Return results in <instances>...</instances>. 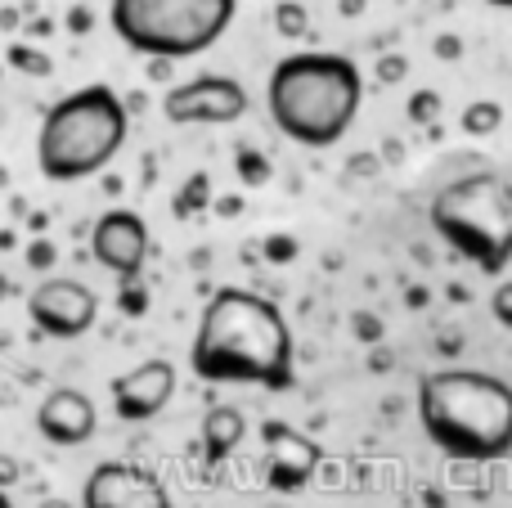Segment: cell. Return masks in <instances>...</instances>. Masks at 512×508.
<instances>
[{
	"instance_id": "6da1fadb",
	"label": "cell",
	"mask_w": 512,
	"mask_h": 508,
	"mask_svg": "<svg viewBox=\"0 0 512 508\" xmlns=\"http://www.w3.org/2000/svg\"><path fill=\"white\" fill-rule=\"evenodd\" d=\"M189 365L216 387L288 392L297 383V347L283 311L252 288H216L194 329Z\"/></svg>"
},
{
	"instance_id": "7a4b0ae2",
	"label": "cell",
	"mask_w": 512,
	"mask_h": 508,
	"mask_svg": "<svg viewBox=\"0 0 512 508\" xmlns=\"http://www.w3.org/2000/svg\"><path fill=\"white\" fill-rule=\"evenodd\" d=\"M418 423L445 459L495 464L512 455V387L481 369H432L418 378Z\"/></svg>"
},
{
	"instance_id": "3957f363",
	"label": "cell",
	"mask_w": 512,
	"mask_h": 508,
	"mask_svg": "<svg viewBox=\"0 0 512 508\" xmlns=\"http://www.w3.org/2000/svg\"><path fill=\"white\" fill-rule=\"evenodd\" d=\"M364 99V77L346 54L301 50L274 63L265 81L270 122L301 149H333L351 131Z\"/></svg>"
},
{
	"instance_id": "277c9868",
	"label": "cell",
	"mask_w": 512,
	"mask_h": 508,
	"mask_svg": "<svg viewBox=\"0 0 512 508\" xmlns=\"http://www.w3.org/2000/svg\"><path fill=\"white\" fill-rule=\"evenodd\" d=\"M126 135H131L126 99L113 86L95 81V86H81L72 95H63L41 117L36 167L54 185H77V180L99 176L122 153Z\"/></svg>"
},
{
	"instance_id": "5b68a950",
	"label": "cell",
	"mask_w": 512,
	"mask_h": 508,
	"mask_svg": "<svg viewBox=\"0 0 512 508\" xmlns=\"http://www.w3.org/2000/svg\"><path fill=\"white\" fill-rule=\"evenodd\" d=\"M432 230L481 275L512 266V185L499 171L459 176L432 198Z\"/></svg>"
},
{
	"instance_id": "8992f818",
	"label": "cell",
	"mask_w": 512,
	"mask_h": 508,
	"mask_svg": "<svg viewBox=\"0 0 512 508\" xmlns=\"http://www.w3.org/2000/svg\"><path fill=\"white\" fill-rule=\"evenodd\" d=\"M239 0H108V27L131 54L180 63L230 32Z\"/></svg>"
},
{
	"instance_id": "52a82bcc",
	"label": "cell",
	"mask_w": 512,
	"mask_h": 508,
	"mask_svg": "<svg viewBox=\"0 0 512 508\" xmlns=\"http://www.w3.org/2000/svg\"><path fill=\"white\" fill-rule=\"evenodd\" d=\"M248 86L221 72H203L162 95V113L176 126H230L248 113Z\"/></svg>"
},
{
	"instance_id": "ba28073f",
	"label": "cell",
	"mask_w": 512,
	"mask_h": 508,
	"mask_svg": "<svg viewBox=\"0 0 512 508\" xmlns=\"http://www.w3.org/2000/svg\"><path fill=\"white\" fill-rule=\"evenodd\" d=\"M27 320L45 333V338H86L99 320V297L90 293L81 279H41V284L27 293Z\"/></svg>"
},
{
	"instance_id": "9c48e42d",
	"label": "cell",
	"mask_w": 512,
	"mask_h": 508,
	"mask_svg": "<svg viewBox=\"0 0 512 508\" xmlns=\"http://www.w3.org/2000/svg\"><path fill=\"white\" fill-rule=\"evenodd\" d=\"M81 508H171V491L158 473L126 459H104L81 486Z\"/></svg>"
},
{
	"instance_id": "30bf717a",
	"label": "cell",
	"mask_w": 512,
	"mask_h": 508,
	"mask_svg": "<svg viewBox=\"0 0 512 508\" xmlns=\"http://www.w3.org/2000/svg\"><path fill=\"white\" fill-rule=\"evenodd\" d=\"M90 257L117 279V284H131L140 279L144 261H149V225L140 212L131 207H113L90 225Z\"/></svg>"
},
{
	"instance_id": "8fae6325",
	"label": "cell",
	"mask_w": 512,
	"mask_h": 508,
	"mask_svg": "<svg viewBox=\"0 0 512 508\" xmlns=\"http://www.w3.org/2000/svg\"><path fill=\"white\" fill-rule=\"evenodd\" d=\"M176 365L171 360H144V365L126 369V374L113 378V387H108V396H113V414L122 423H149L158 419L162 410L171 405V396H176Z\"/></svg>"
},
{
	"instance_id": "7c38bea8",
	"label": "cell",
	"mask_w": 512,
	"mask_h": 508,
	"mask_svg": "<svg viewBox=\"0 0 512 508\" xmlns=\"http://www.w3.org/2000/svg\"><path fill=\"white\" fill-rule=\"evenodd\" d=\"M99 428V410L86 392L77 387H54L41 405H36V432L59 450H77L95 437Z\"/></svg>"
},
{
	"instance_id": "4fadbf2b",
	"label": "cell",
	"mask_w": 512,
	"mask_h": 508,
	"mask_svg": "<svg viewBox=\"0 0 512 508\" xmlns=\"http://www.w3.org/2000/svg\"><path fill=\"white\" fill-rule=\"evenodd\" d=\"M265 446V482L274 491H301L319 468V446L310 437H301L288 423H265L261 428Z\"/></svg>"
},
{
	"instance_id": "5bb4252c",
	"label": "cell",
	"mask_w": 512,
	"mask_h": 508,
	"mask_svg": "<svg viewBox=\"0 0 512 508\" xmlns=\"http://www.w3.org/2000/svg\"><path fill=\"white\" fill-rule=\"evenodd\" d=\"M243 437H248V419H243V410H234V405H212V410H207V419H203L207 464H225V459L243 446Z\"/></svg>"
},
{
	"instance_id": "9a60e30c",
	"label": "cell",
	"mask_w": 512,
	"mask_h": 508,
	"mask_svg": "<svg viewBox=\"0 0 512 508\" xmlns=\"http://www.w3.org/2000/svg\"><path fill=\"white\" fill-rule=\"evenodd\" d=\"M5 59H9V68L23 72V77H50V72H54V59H50V54L36 50V45H27V41H9Z\"/></svg>"
},
{
	"instance_id": "2e32d148",
	"label": "cell",
	"mask_w": 512,
	"mask_h": 508,
	"mask_svg": "<svg viewBox=\"0 0 512 508\" xmlns=\"http://www.w3.org/2000/svg\"><path fill=\"white\" fill-rule=\"evenodd\" d=\"M274 27H279V36H288V41H301V36L310 32V14L301 0H279L274 5Z\"/></svg>"
},
{
	"instance_id": "e0dca14e",
	"label": "cell",
	"mask_w": 512,
	"mask_h": 508,
	"mask_svg": "<svg viewBox=\"0 0 512 508\" xmlns=\"http://www.w3.org/2000/svg\"><path fill=\"white\" fill-rule=\"evenodd\" d=\"M499 122H504V113H499V104H472L468 113H463V131L468 135H490V131H499Z\"/></svg>"
},
{
	"instance_id": "ac0fdd59",
	"label": "cell",
	"mask_w": 512,
	"mask_h": 508,
	"mask_svg": "<svg viewBox=\"0 0 512 508\" xmlns=\"http://www.w3.org/2000/svg\"><path fill=\"white\" fill-rule=\"evenodd\" d=\"M490 315H495L504 329H512V279H499L495 293H490Z\"/></svg>"
},
{
	"instance_id": "d6986e66",
	"label": "cell",
	"mask_w": 512,
	"mask_h": 508,
	"mask_svg": "<svg viewBox=\"0 0 512 508\" xmlns=\"http://www.w3.org/2000/svg\"><path fill=\"white\" fill-rule=\"evenodd\" d=\"M436 113H441V95H436V90H418V95H414V104H409V117L427 126Z\"/></svg>"
},
{
	"instance_id": "ffe728a7",
	"label": "cell",
	"mask_w": 512,
	"mask_h": 508,
	"mask_svg": "<svg viewBox=\"0 0 512 508\" xmlns=\"http://www.w3.org/2000/svg\"><path fill=\"white\" fill-rule=\"evenodd\" d=\"M122 311L126 315H144V311H149V293H144L135 279H131V284H122Z\"/></svg>"
},
{
	"instance_id": "44dd1931",
	"label": "cell",
	"mask_w": 512,
	"mask_h": 508,
	"mask_svg": "<svg viewBox=\"0 0 512 508\" xmlns=\"http://www.w3.org/2000/svg\"><path fill=\"white\" fill-rule=\"evenodd\" d=\"M203 198H207V176H194V180H189V189H185V198H180V203H176V212L185 216L189 207H198V203H203Z\"/></svg>"
},
{
	"instance_id": "7402d4cb",
	"label": "cell",
	"mask_w": 512,
	"mask_h": 508,
	"mask_svg": "<svg viewBox=\"0 0 512 508\" xmlns=\"http://www.w3.org/2000/svg\"><path fill=\"white\" fill-rule=\"evenodd\" d=\"M27 266H36V270H50L54 266V248L50 243H27Z\"/></svg>"
},
{
	"instance_id": "603a6c76",
	"label": "cell",
	"mask_w": 512,
	"mask_h": 508,
	"mask_svg": "<svg viewBox=\"0 0 512 508\" xmlns=\"http://www.w3.org/2000/svg\"><path fill=\"white\" fill-rule=\"evenodd\" d=\"M239 171L256 185V180H265V171H270V167H265L261 158H252V153H239Z\"/></svg>"
},
{
	"instance_id": "cb8c5ba5",
	"label": "cell",
	"mask_w": 512,
	"mask_h": 508,
	"mask_svg": "<svg viewBox=\"0 0 512 508\" xmlns=\"http://www.w3.org/2000/svg\"><path fill=\"white\" fill-rule=\"evenodd\" d=\"M14 482H18V459L0 455V491H9Z\"/></svg>"
},
{
	"instance_id": "d4e9b609",
	"label": "cell",
	"mask_w": 512,
	"mask_h": 508,
	"mask_svg": "<svg viewBox=\"0 0 512 508\" xmlns=\"http://www.w3.org/2000/svg\"><path fill=\"white\" fill-rule=\"evenodd\" d=\"M400 72H405V59H387L378 68V81H400Z\"/></svg>"
},
{
	"instance_id": "484cf974",
	"label": "cell",
	"mask_w": 512,
	"mask_h": 508,
	"mask_svg": "<svg viewBox=\"0 0 512 508\" xmlns=\"http://www.w3.org/2000/svg\"><path fill=\"white\" fill-rule=\"evenodd\" d=\"M41 508H77V504H68V500H41Z\"/></svg>"
},
{
	"instance_id": "4316f807",
	"label": "cell",
	"mask_w": 512,
	"mask_h": 508,
	"mask_svg": "<svg viewBox=\"0 0 512 508\" xmlns=\"http://www.w3.org/2000/svg\"><path fill=\"white\" fill-rule=\"evenodd\" d=\"M9 293H14V284H9V279H5V275H0V302H5V297H9Z\"/></svg>"
},
{
	"instance_id": "83f0119b",
	"label": "cell",
	"mask_w": 512,
	"mask_h": 508,
	"mask_svg": "<svg viewBox=\"0 0 512 508\" xmlns=\"http://www.w3.org/2000/svg\"><path fill=\"white\" fill-rule=\"evenodd\" d=\"M486 5H495V9H512V0H486Z\"/></svg>"
},
{
	"instance_id": "f1b7e54d",
	"label": "cell",
	"mask_w": 512,
	"mask_h": 508,
	"mask_svg": "<svg viewBox=\"0 0 512 508\" xmlns=\"http://www.w3.org/2000/svg\"><path fill=\"white\" fill-rule=\"evenodd\" d=\"M0 508H14V504H9V491H0Z\"/></svg>"
}]
</instances>
